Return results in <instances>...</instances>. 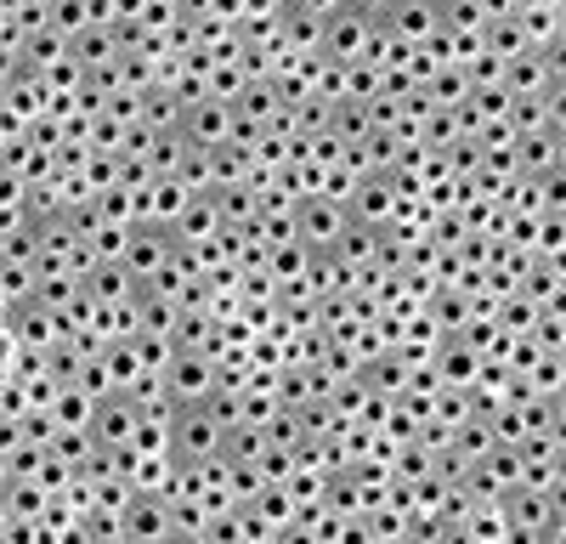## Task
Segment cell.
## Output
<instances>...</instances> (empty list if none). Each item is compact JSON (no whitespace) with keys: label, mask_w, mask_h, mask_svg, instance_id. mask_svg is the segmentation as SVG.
<instances>
[{"label":"cell","mask_w":566,"mask_h":544,"mask_svg":"<svg viewBox=\"0 0 566 544\" xmlns=\"http://www.w3.org/2000/svg\"><path fill=\"white\" fill-rule=\"evenodd\" d=\"M368 29H374V7H340L335 18L323 23V63L357 69L363 45H368Z\"/></svg>","instance_id":"cell-1"},{"label":"cell","mask_w":566,"mask_h":544,"mask_svg":"<svg viewBox=\"0 0 566 544\" xmlns=\"http://www.w3.org/2000/svg\"><path fill=\"white\" fill-rule=\"evenodd\" d=\"M346 233V210L328 205V199H301L295 205V239L312 250V255H328Z\"/></svg>","instance_id":"cell-2"},{"label":"cell","mask_w":566,"mask_h":544,"mask_svg":"<svg viewBox=\"0 0 566 544\" xmlns=\"http://www.w3.org/2000/svg\"><path fill=\"white\" fill-rule=\"evenodd\" d=\"M504 522L510 527H527V533H544V527H560V488H510L504 493Z\"/></svg>","instance_id":"cell-3"},{"label":"cell","mask_w":566,"mask_h":544,"mask_svg":"<svg viewBox=\"0 0 566 544\" xmlns=\"http://www.w3.org/2000/svg\"><path fill=\"white\" fill-rule=\"evenodd\" d=\"M12 341H18L23 352H57V346L69 341V329H63V317L45 312L40 301H18V306H12Z\"/></svg>","instance_id":"cell-4"},{"label":"cell","mask_w":566,"mask_h":544,"mask_svg":"<svg viewBox=\"0 0 566 544\" xmlns=\"http://www.w3.org/2000/svg\"><path fill=\"white\" fill-rule=\"evenodd\" d=\"M170 255H176V244H170L165 227H148V221H142V227H130V244H125V261H119V266L130 272L136 290H142V284H148Z\"/></svg>","instance_id":"cell-5"},{"label":"cell","mask_w":566,"mask_h":544,"mask_svg":"<svg viewBox=\"0 0 566 544\" xmlns=\"http://www.w3.org/2000/svg\"><path fill=\"white\" fill-rule=\"evenodd\" d=\"M136 420H142V408L125 391H114V397H103L97 408H91V442H97V448H125Z\"/></svg>","instance_id":"cell-6"},{"label":"cell","mask_w":566,"mask_h":544,"mask_svg":"<svg viewBox=\"0 0 566 544\" xmlns=\"http://www.w3.org/2000/svg\"><path fill=\"white\" fill-rule=\"evenodd\" d=\"M165 386H170L176 402H205L216 391V363L199 357V352H176L170 369H165Z\"/></svg>","instance_id":"cell-7"},{"label":"cell","mask_w":566,"mask_h":544,"mask_svg":"<svg viewBox=\"0 0 566 544\" xmlns=\"http://www.w3.org/2000/svg\"><path fill=\"white\" fill-rule=\"evenodd\" d=\"M170 505L154 493H136L130 499V511H125V538L130 544H170Z\"/></svg>","instance_id":"cell-8"},{"label":"cell","mask_w":566,"mask_h":544,"mask_svg":"<svg viewBox=\"0 0 566 544\" xmlns=\"http://www.w3.org/2000/svg\"><path fill=\"white\" fill-rule=\"evenodd\" d=\"M227 125H232V108H221V103H199V108H187V114H181V143L216 154V148L227 143Z\"/></svg>","instance_id":"cell-9"},{"label":"cell","mask_w":566,"mask_h":544,"mask_svg":"<svg viewBox=\"0 0 566 544\" xmlns=\"http://www.w3.org/2000/svg\"><path fill=\"white\" fill-rule=\"evenodd\" d=\"M431 369H437V380L448 386V391H470V386H476V369H482V357L476 352H470L464 341H442L437 352H431Z\"/></svg>","instance_id":"cell-10"},{"label":"cell","mask_w":566,"mask_h":544,"mask_svg":"<svg viewBox=\"0 0 566 544\" xmlns=\"http://www.w3.org/2000/svg\"><path fill=\"white\" fill-rule=\"evenodd\" d=\"M515 170H522V176L560 170V125H544L533 136H515Z\"/></svg>","instance_id":"cell-11"},{"label":"cell","mask_w":566,"mask_h":544,"mask_svg":"<svg viewBox=\"0 0 566 544\" xmlns=\"http://www.w3.org/2000/svg\"><path fill=\"white\" fill-rule=\"evenodd\" d=\"M357 380H363L374 397L397 402V397L408 391V363H402V352H380V357H368L363 369H357Z\"/></svg>","instance_id":"cell-12"},{"label":"cell","mask_w":566,"mask_h":544,"mask_svg":"<svg viewBox=\"0 0 566 544\" xmlns=\"http://www.w3.org/2000/svg\"><path fill=\"white\" fill-rule=\"evenodd\" d=\"M391 210H397V199H391V188H386V176H363L357 193H352V205H346V216L363 221V227H386Z\"/></svg>","instance_id":"cell-13"},{"label":"cell","mask_w":566,"mask_h":544,"mask_svg":"<svg viewBox=\"0 0 566 544\" xmlns=\"http://www.w3.org/2000/svg\"><path fill=\"white\" fill-rule=\"evenodd\" d=\"M216 227H221V216H216V205H210V193H205V199H187V210H181V221L170 227V244H176V250H193V244H205V239H216Z\"/></svg>","instance_id":"cell-14"},{"label":"cell","mask_w":566,"mask_h":544,"mask_svg":"<svg viewBox=\"0 0 566 544\" xmlns=\"http://www.w3.org/2000/svg\"><path fill=\"white\" fill-rule=\"evenodd\" d=\"M187 199H193V193H187L176 176L154 181V188H148V227H165V233H170V227L181 221V210H187Z\"/></svg>","instance_id":"cell-15"},{"label":"cell","mask_w":566,"mask_h":544,"mask_svg":"<svg viewBox=\"0 0 566 544\" xmlns=\"http://www.w3.org/2000/svg\"><path fill=\"white\" fill-rule=\"evenodd\" d=\"M91 408H97V402H91V397L69 380V386H57V397H52V420H57V431H91Z\"/></svg>","instance_id":"cell-16"},{"label":"cell","mask_w":566,"mask_h":544,"mask_svg":"<svg viewBox=\"0 0 566 544\" xmlns=\"http://www.w3.org/2000/svg\"><path fill=\"white\" fill-rule=\"evenodd\" d=\"M515 29L527 34V45H549L560 40V7L544 0V7H515Z\"/></svg>","instance_id":"cell-17"},{"label":"cell","mask_w":566,"mask_h":544,"mask_svg":"<svg viewBox=\"0 0 566 544\" xmlns=\"http://www.w3.org/2000/svg\"><path fill=\"white\" fill-rule=\"evenodd\" d=\"M448 448L459 453L464 465H476V460H488V453H493L499 442H493V431H488V420H482V415H470L464 426H453V442H448Z\"/></svg>","instance_id":"cell-18"},{"label":"cell","mask_w":566,"mask_h":544,"mask_svg":"<svg viewBox=\"0 0 566 544\" xmlns=\"http://www.w3.org/2000/svg\"><path fill=\"white\" fill-rule=\"evenodd\" d=\"M0 499H7V511L18 522H40L45 505H52V493H45L40 482H7V493H0Z\"/></svg>","instance_id":"cell-19"},{"label":"cell","mask_w":566,"mask_h":544,"mask_svg":"<svg viewBox=\"0 0 566 544\" xmlns=\"http://www.w3.org/2000/svg\"><path fill=\"white\" fill-rule=\"evenodd\" d=\"M103 369H108L114 391H130V386H136V375H142L136 346H130V341H114V346H103Z\"/></svg>","instance_id":"cell-20"},{"label":"cell","mask_w":566,"mask_h":544,"mask_svg":"<svg viewBox=\"0 0 566 544\" xmlns=\"http://www.w3.org/2000/svg\"><path fill=\"white\" fill-rule=\"evenodd\" d=\"M91 448H97V442H91V431H57V437H52V448H45V453H52V460H63V465L74 471V465L85 460Z\"/></svg>","instance_id":"cell-21"},{"label":"cell","mask_w":566,"mask_h":544,"mask_svg":"<svg viewBox=\"0 0 566 544\" xmlns=\"http://www.w3.org/2000/svg\"><path fill=\"white\" fill-rule=\"evenodd\" d=\"M91 29V7H74V0H63V7H52V34H63L69 45Z\"/></svg>","instance_id":"cell-22"},{"label":"cell","mask_w":566,"mask_h":544,"mask_svg":"<svg viewBox=\"0 0 566 544\" xmlns=\"http://www.w3.org/2000/svg\"><path fill=\"white\" fill-rule=\"evenodd\" d=\"M476 465H488V471H493V482H499L504 493H510L515 482H522V453H515V448H493L488 460H476Z\"/></svg>","instance_id":"cell-23"},{"label":"cell","mask_w":566,"mask_h":544,"mask_svg":"<svg viewBox=\"0 0 566 544\" xmlns=\"http://www.w3.org/2000/svg\"><path fill=\"white\" fill-rule=\"evenodd\" d=\"M130 448L136 453H170V420H136Z\"/></svg>","instance_id":"cell-24"},{"label":"cell","mask_w":566,"mask_h":544,"mask_svg":"<svg viewBox=\"0 0 566 544\" xmlns=\"http://www.w3.org/2000/svg\"><path fill=\"white\" fill-rule=\"evenodd\" d=\"M85 244H91V255H97V261H125L130 227H97V233H91Z\"/></svg>","instance_id":"cell-25"},{"label":"cell","mask_w":566,"mask_h":544,"mask_svg":"<svg viewBox=\"0 0 566 544\" xmlns=\"http://www.w3.org/2000/svg\"><path fill=\"white\" fill-rule=\"evenodd\" d=\"M255 511L272 522V527H290L295 522V499L283 493V488H261V499H255Z\"/></svg>","instance_id":"cell-26"},{"label":"cell","mask_w":566,"mask_h":544,"mask_svg":"<svg viewBox=\"0 0 566 544\" xmlns=\"http://www.w3.org/2000/svg\"><path fill=\"white\" fill-rule=\"evenodd\" d=\"M18 431H23V442H34V448H52V437H57L52 408H29V415L18 420Z\"/></svg>","instance_id":"cell-27"},{"label":"cell","mask_w":566,"mask_h":544,"mask_svg":"<svg viewBox=\"0 0 566 544\" xmlns=\"http://www.w3.org/2000/svg\"><path fill=\"white\" fill-rule=\"evenodd\" d=\"M527 386L533 397H560V357H538L527 369Z\"/></svg>","instance_id":"cell-28"},{"label":"cell","mask_w":566,"mask_h":544,"mask_svg":"<svg viewBox=\"0 0 566 544\" xmlns=\"http://www.w3.org/2000/svg\"><path fill=\"white\" fill-rule=\"evenodd\" d=\"M23 442V431H18V420H0V453H12Z\"/></svg>","instance_id":"cell-29"},{"label":"cell","mask_w":566,"mask_h":544,"mask_svg":"<svg viewBox=\"0 0 566 544\" xmlns=\"http://www.w3.org/2000/svg\"><path fill=\"white\" fill-rule=\"evenodd\" d=\"M170 544H210L205 533H170Z\"/></svg>","instance_id":"cell-30"},{"label":"cell","mask_w":566,"mask_h":544,"mask_svg":"<svg viewBox=\"0 0 566 544\" xmlns=\"http://www.w3.org/2000/svg\"><path fill=\"white\" fill-rule=\"evenodd\" d=\"M7 482H12V477H7V453H0V493H7Z\"/></svg>","instance_id":"cell-31"},{"label":"cell","mask_w":566,"mask_h":544,"mask_svg":"<svg viewBox=\"0 0 566 544\" xmlns=\"http://www.w3.org/2000/svg\"><path fill=\"white\" fill-rule=\"evenodd\" d=\"M7 522H12V511H7V499H0V533H7Z\"/></svg>","instance_id":"cell-32"},{"label":"cell","mask_w":566,"mask_h":544,"mask_svg":"<svg viewBox=\"0 0 566 544\" xmlns=\"http://www.w3.org/2000/svg\"><path fill=\"white\" fill-rule=\"evenodd\" d=\"M108 544H130V538H125V533H119V538H108Z\"/></svg>","instance_id":"cell-33"}]
</instances>
